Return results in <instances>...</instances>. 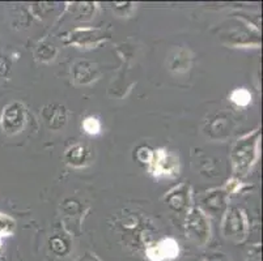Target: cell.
I'll return each mask as SVG.
<instances>
[{
  "mask_svg": "<svg viewBox=\"0 0 263 261\" xmlns=\"http://www.w3.org/2000/svg\"><path fill=\"white\" fill-rule=\"evenodd\" d=\"M231 99L238 106H248L252 102V94L246 89H237L231 94Z\"/></svg>",
  "mask_w": 263,
  "mask_h": 261,
  "instance_id": "cell-3",
  "label": "cell"
},
{
  "mask_svg": "<svg viewBox=\"0 0 263 261\" xmlns=\"http://www.w3.org/2000/svg\"><path fill=\"white\" fill-rule=\"evenodd\" d=\"M72 155V158L70 159V164L75 165L76 162H83L84 161V157H85V150L84 148L78 145V147L72 148V149L68 150V154L67 155Z\"/></svg>",
  "mask_w": 263,
  "mask_h": 261,
  "instance_id": "cell-5",
  "label": "cell"
},
{
  "mask_svg": "<svg viewBox=\"0 0 263 261\" xmlns=\"http://www.w3.org/2000/svg\"><path fill=\"white\" fill-rule=\"evenodd\" d=\"M25 123V110L21 105L12 104L6 107L2 115V127L7 133H17Z\"/></svg>",
  "mask_w": 263,
  "mask_h": 261,
  "instance_id": "cell-1",
  "label": "cell"
},
{
  "mask_svg": "<svg viewBox=\"0 0 263 261\" xmlns=\"http://www.w3.org/2000/svg\"><path fill=\"white\" fill-rule=\"evenodd\" d=\"M83 128L85 129V132L89 133V135H97L101 131V123L97 118H87L83 123Z\"/></svg>",
  "mask_w": 263,
  "mask_h": 261,
  "instance_id": "cell-4",
  "label": "cell"
},
{
  "mask_svg": "<svg viewBox=\"0 0 263 261\" xmlns=\"http://www.w3.org/2000/svg\"><path fill=\"white\" fill-rule=\"evenodd\" d=\"M80 261H92V260H88V258H84V260H83V258H81Z\"/></svg>",
  "mask_w": 263,
  "mask_h": 261,
  "instance_id": "cell-7",
  "label": "cell"
},
{
  "mask_svg": "<svg viewBox=\"0 0 263 261\" xmlns=\"http://www.w3.org/2000/svg\"><path fill=\"white\" fill-rule=\"evenodd\" d=\"M148 257L154 261H161L165 258H173L178 253L177 243L172 239H166L159 243L156 247H152L147 251Z\"/></svg>",
  "mask_w": 263,
  "mask_h": 261,
  "instance_id": "cell-2",
  "label": "cell"
},
{
  "mask_svg": "<svg viewBox=\"0 0 263 261\" xmlns=\"http://www.w3.org/2000/svg\"><path fill=\"white\" fill-rule=\"evenodd\" d=\"M157 159H159L160 162H168V155L165 154L164 152H162V150H159V153H157ZM159 167V166H162V169H161V171H160V174H168L169 171H171L172 170V167H171V165L169 164H166V169H165V165L164 164H157V165H155V167Z\"/></svg>",
  "mask_w": 263,
  "mask_h": 261,
  "instance_id": "cell-6",
  "label": "cell"
}]
</instances>
